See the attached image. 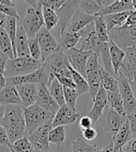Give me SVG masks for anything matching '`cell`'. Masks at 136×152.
<instances>
[{
    "label": "cell",
    "mask_w": 136,
    "mask_h": 152,
    "mask_svg": "<svg viewBox=\"0 0 136 152\" xmlns=\"http://www.w3.org/2000/svg\"><path fill=\"white\" fill-rule=\"evenodd\" d=\"M1 124L7 134L10 143L24 137L26 132L24 110L20 105L6 106V111Z\"/></svg>",
    "instance_id": "6da1fadb"
},
{
    "label": "cell",
    "mask_w": 136,
    "mask_h": 152,
    "mask_svg": "<svg viewBox=\"0 0 136 152\" xmlns=\"http://www.w3.org/2000/svg\"><path fill=\"white\" fill-rule=\"evenodd\" d=\"M24 2L29 4L30 7L26 10L24 19L21 20V25L24 27L28 38H35L44 27L42 6L39 3V0H27Z\"/></svg>",
    "instance_id": "7a4b0ae2"
},
{
    "label": "cell",
    "mask_w": 136,
    "mask_h": 152,
    "mask_svg": "<svg viewBox=\"0 0 136 152\" xmlns=\"http://www.w3.org/2000/svg\"><path fill=\"white\" fill-rule=\"evenodd\" d=\"M43 67L41 60H35L31 57H21L9 59L5 69V77H17L32 73Z\"/></svg>",
    "instance_id": "3957f363"
},
{
    "label": "cell",
    "mask_w": 136,
    "mask_h": 152,
    "mask_svg": "<svg viewBox=\"0 0 136 152\" xmlns=\"http://www.w3.org/2000/svg\"><path fill=\"white\" fill-rule=\"evenodd\" d=\"M42 62L44 69L47 71L50 76V82L53 78H55L56 75L71 77L69 62H68V59L65 56V53L63 50L60 49L59 51L55 52L54 54L45 58Z\"/></svg>",
    "instance_id": "277c9868"
},
{
    "label": "cell",
    "mask_w": 136,
    "mask_h": 152,
    "mask_svg": "<svg viewBox=\"0 0 136 152\" xmlns=\"http://www.w3.org/2000/svg\"><path fill=\"white\" fill-rule=\"evenodd\" d=\"M24 110L27 135L36 130L47 121L54 117V114L39 108L36 105H32L28 108H24Z\"/></svg>",
    "instance_id": "5b68a950"
},
{
    "label": "cell",
    "mask_w": 136,
    "mask_h": 152,
    "mask_svg": "<svg viewBox=\"0 0 136 152\" xmlns=\"http://www.w3.org/2000/svg\"><path fill=\"white\" fill-rule=\"evenodd\" d=\"M98 58L99 57L96 54H93L88 59L86 65V80L89 87V95L92 99L102 86L100 73L101 64L98 61Z\"/></svg>",
    "instance_id": "8992f818"
},
{
    "label": "cell",
    "mask_w": 136,
    "mask_h": 152,
    "mask_svg": "<svg viewBox=\"0 0 136 152\" xmlns=\"http://www.w3.org/2000/svg\"><path fill=\"white\" fill-rule=\"evenodd\" d=\"M52 119H50L33 133L27 135L35 151H50L49 135L52 129Z\"/></svg>",
    "instance_id": "52a82bcc"
},
{
    "label": "cell",
    "mask_w": 136,
    "mask_h": 152,
    "mask_svg": "<svg viewBox=\"0 0 136 152\" xmlns=\"http://www.w3.org/2000/svg\"><path fill=\"white\" fill-rule=\"evenodd\" d=\"M50 82V76L44 67L40 68L32 73H29L22 76H17V77H10L6 78V83L11 85L13 86H19L27 83H35V85H45L48 86Z\"/></svg>",
    "instance_id": "ba28073f"
},
{
    "label": "cell",
    "mask_w": 136,
    "mask_h": 152,
    "mask_svg": "<svg viewBox=\"0 0 136 152\" xmlns=\"http://www.w3.org/2000/svg\"><path fill=\"white\" fill-rule=\"evenodd\" d=\"M65 56L68 59L70 66L75 71L79 72L83 77L86 78V65L88 59L92 57L94 53L92 51H85L78 48H74L65 51Z\"/></svg>",
    "instance_id": "9c48e42d"
},
{
    "label": "cell",
    "mask_w": 136,
    "mask_h": 152,
    "mask_svg": "<svg viewBox=\"0 0 136 152\" xmlns=\"http://www.w3.org/2000/svg\"><path fill=\"white\" fill-rule=\"evenodd\" d=\"M105 110L106 112L103 113L99 120L100 126L103 130L109 132L113 136H115L126 121L127 116L120 115L109 107H106Z\"/></svg>",
    "instance_id": "30bf717a"
},
{
    "label": "cell",
    "mask_w": 136,
    "mask_h": 152,
    "mask_svg": "<svg viewBox=\"0 0 136 152\" xmlns=\"http://www.w3.org/2000/svg\"><path fill=\"white\" fill-rule=\"evenodd\" d=\"M37 41H38L40 50H41V60L47 58L50 55L54 54L55 52L59 51L60 45L58 40H56L54 36L51 34V33L43 27L35 36Z\"/></svg>",
    "instance_id": "8fae6325"
},
{
    "label": "cell",
    "mask_w": 136,
    "mask_h": 152,
    "mask_svg": "<svg viewBox=\"0 0 136 152\" xmlns=\"http://www.w3.org/2000/svg\"><path fill=\"white\" fill-rule=\"evenodd\" d=\"M117 80L118 83L119 94L123 99L125 113L128 116L136 110V98L132 90L130 82L128 81L122 74L118 73L117 75Z\"/></svg>",
    "instance_id": "7c38bea8"
},
{
    "label": "cell",
    "mask_w": 136,
    "mask_h": 152,
    "mask_svg": "<svg viewBox=\"0 0 136 152\" xmlns=\"http://www.w3.org/2000/svg\"><path fill=\"white\" fill-rule=\"evenodd\" d=\"M80 49L85 51H92L94 54H98L103 42H101L99 38L97 37L94 23L88 25L85 29L81 31V38H80Z\"/></svg>",
    "instance_id": "4fadbf2b"
},
{
    "label": "cell",
    "mask_w": 136,
    "mask_h": 152,
    "mask_svg": "<svg viewBox=\"0 0 136 152\" xmlns=\"http://www.w3.org/2000/svg\"><path fill=\"white\" fill-rule=\"evenodd\" d=\"M92 101L93 106L92 110L89 111L88 116L92 119V124H95L100 120V118L103 114L104 110L107 107V92L102 86Z\"/></svg>",
    "instance_id": "5bb4252c"
},
{
    "label": "cell",
    "mask_w": 136,
    "mask_h": 152,
    "mask_svg": "<svg viewBox=\"0 0 136 152\" xmlns=\"http://www.w3.org/2000/svg\"><path fill=\"white\" fill-rule=\"evenodd\" d=\"M37 89H38V93H37V98L35 105L52 114H55L59 110L60 106L50 96L48 87L45 85H37Z\"/></svg>",
    "instance_id": "9a60e30c"
},
{
    "label": "cell",
    "mask_w": 136,
    "mask_h": 152,
    "mask_svg": "<svg viewBox=\"0 0 136 152\" xmlns=\"http://www.w3.org/2000/svg\"><path fill=\"white\" fill-rule=\"evenodd\" d=\"M78 118L79 113L64 104L62 107H60L59 110L54 114V117L52 119V127L72 124Z\"/></svg>",
    "instance_id": "2e32d148"
},
{
    "label": "cell",
    "mask_w": 136,
    "mask_h": 152,
    "mask_svg": "<svg viewBox=\"0 0 136 152\" xmlns=\"http://www.w3.org/2000/svg\"><path fill=\"white\" fill-rule=\"evenodd\" d=\"M96 18L97 17L90 16V15H88L78 10L71 18L65 31L70 33H79L83 29H85L88 25L93 23Z\"/></svg>",
    "instance_id": "e0dca14e"
},
{
    "label": "cell",
    "mask_w": 136,
    "mask_h": 152,
    "mask_svg": "<svg viewBox=\"0 0 136 152\" xmlns=\"http://www.w3.org/2000/svg\"><path fill=\"white\" fill-rule=\"evenodd\" d=\"M124 51L126 57L118 73L122 74L129 82H132L136 79V52L132 48H128Z\"/></svg>",
    "instance_id": "ac0fdd59"
},
{
    "label": "cell",
    "mask_w": 136,
    "mask_h": 152,
    "mask_svg": "<svg viewBox=\"0 0 136 152\" xmlns=\"http://www.w3.org/2000/svg\"><path fill=\"white\" fill-rule=\"evenodd\" d=\"M78 10V1H65L64 4L56 11L59 17V26L61 34H63L75 12Z\"/></svg>",
    "instance_id": "d6986e66"
},
{
    "label": "cell",
    "mask_w": 136,
    "mask_h": 152,
    "mask_svg": "<svg viewBox=\"0 0 136 152\" xmlns=\"http://www.w3.org/2000/svg\"><path fill=\"white\" fill-rule=\"evenodd\" d=\"M19 96L21 100V106L24 108H28L30 106L35 105L37 98V85L35 83H27L16 86Z\"/></svg>",
    "instance_id": "ffe728a7"
},
{
    "label": "cell",
    "mask_w": 136,
    "mask_h": 152,
    "mask_svg": "<svg viewBox=\"0 0 136 152\" xmlns=\"http://www.w3.org/2000/svg\"><path fill=\"white\" fill-rule=\"evenodd\" d=\"M20 105L21 106V100L17 91V88L6 83L5 87L0 90V106Z\"/></svg>",
    "instance_id": "44dd1931"
},
{
    "label": "cell",
    "mask_w": 136,
    "mask_h": 152,
    "mask_svg": "<svg viewBox=\"0 0 136 152\" xmlns=\"http://www.w3.org/2000/svg\"><path fill=\"white\" fill-rule=\"evenodd\" d=\"M132 139V131L130 127V123L128 121V118L124 124L119 129V131L117 133L115 136H113V145H114L115 152H118L119 149L123 148L128 142H130Z\"/></svg>",
    "instance_id": "7402d4cb"
},
{
    "label": "cell",
    "mask_w": 136,
    "mask_h": 152,
    "mask_svg": "<svg viewBox=\"0 0 136 152\" xmlns=\"http://www.w3.org/2000/svg\"><path fill=\"white\" fill-rule=\"evenodd\" d=\"M133 10L132 3L131 0H116L111 5L103 7L101 11L96 15V17H103L111 14H117L120 12Z\"/></svg>",
    "instance_id": "603a6c76"
},
{
    "label": "cell",
    "mask_w": 136,
    "mask_h": 152,
    "mask_svg": "<svg viewBox=\"0 0 136 152\" xmlns=\"http://www.w3.org/2000/svg\"><path fill=\"white\" fill-rule=\"evenodd\" d=\"M108 47H109V53H110V58L113 66V70H114L115 75L117 76L118 74L119 69L121 67L123 60L126 57V53L122 48H120L112 40H109Z\"/></svg>",
    "instance_id": "cb8c5ba5"
},
{
    "label": "cell",
    "mask_w": 136,
    "mask_h": 152,
    "mask_svg": "<svg viewBox=\"0 0 136 152\" xmlns=\"http://www.w3.org/2000/svg\"><path fill=\"white\" fill-rule=\"evenodd\" d=\"M80 38H81V32L70 33V32L64 31L63 34H60L59 40H58L60 48L64 52H65L69 49L75 48L77 44L80 41Z\"/></svg>",
    "instance_id": "d4e9b609"
},
{
    "label": "cell",
    "mask_w": 136,
    "mask_h": 152,
    "mask_svg": "<svg viewBox=\"0 0 136 152\" xmlns=\"http://www.w3.org/2000/svg\"><path fill=\"white\" fill-rule=\"evenodd\" d=\"M16 56H17V58L30 57L29 49H28V36L24 31V27H22L21 24L17 28Z\"/></svg>",
    "instance_id": "484cf974"
},
{
    "label": "cell",
    "mask_w": 136,
    "mask_h": 152,
    "mask_svg": "<svg viewBox=\"0 0 136 152\" xmlns=\"http://www.w3.org/2000/svg\"><path fill=\"white\" fill-rule=\"evenodd\" d=\"M131 12H132V10L120 12V13H117V14H111V15H107V16H103V18L105 21V24H106V26H107L108 32H110L111 30H113L114 28L123 26L127 18L129 17V15L131 14Z\"/></svg>",
    "instance_id": "4316f807"
},
{
    "label": "cell",
    "mask_w": 136,
    "mask_h": 152,
    "mask_svg": "<svg viewBox=\"0 0 136 152\" xmlns=\"http://www.w3.org/2000/svg\"><path fill=\"white\" fill-rule=\"evenodd\" d=\"M47 87L50 96L54 98V100L58 103L60 107L64 106L65 104L64 96V86L60 83V82L56 78H53L49 83Z\"/></svg>",
    "instance_id": "83f0119b"
},
{
    "label": "cell",
    "mask_w": 136,
    "mask_h": 152,
    "mask_svg": "<svg viewBox=\"0 0 136 152\" xmlns=\"http://www.w3.org/2000/svg\"><path fill=\"white\" fill-rule=\"evenodd\" d=\"M100 73H101V85L106 92H119L118 80L114 76H112L105 71L102 65L100 67Z\"/></svg>",
    "instance_id": "f1b7e54d"
},
{
    "label": "cell",
    "mask_w": 136,
    "mask_h": 152,
    "mask_svg": "<svg viewBox=\"0 0 136 152\" xmlns=\"http://www.w3.org/2000/svg\"><path fill=\"white\" fill-rule=\"evenodd\" d=\"M107 107L114 110L122 116H127L125 113L124 103L119 92H107Z\"/></svg>",
    "instance_id": "f546056e"
},
{
    "label": "cell",
    "mask_w": 136,
    "mask_h": 152,
    "mask_svg": "<svg viewBox=\"0 0 136 152\" xmlns=\"http://www.w3.org/2000/svg\"><path fill=\"white\" fill-rule=\"evenodd\" d=\"M69 70L71 72V78L75 83V88L78 91V95L81 96L83 94L89 93V87L86 78L83 77V76L77 71H75L70 66V64H69Z\"/></svg>",
    "instance_id": "4dcf8cb0"
},
{
    "label": "cell",
    "mask_w": 136,
    "mask_h": 152,
    "mask_svg": "<svg viewBox=\"0 0 136 152\" xmlns=\"http://www.w3.org/2000/svg\"><path fill=\"white\" fill-rule=\"evenodd\" d=\"M0 50L10 59H13L15 58L12 43L5 28H0Z\"/></svg>",
    "instance_id": "1f68e13d"
},
{
    "label": "cell",
    "mask_w": 136,
    "mask_h": 152,
    "mask_svg": "<svg viewBox=\"0 0 136 152\" xmlns=\"http://www.w3.org/2000/svg\"><path fill=\"white\" fill-rule=\"evenodd\" d=\"M42 15L44 20V27L49 31L59 24V17L57 13L48 7H42Z\"/></svg>",
    "instance_id": "d6a6232c"
},
{
    "label": "cell",
    "mask_w": 136,
    "mask_h": 152,
    "mask_svg": "<svg viewBox=\"0 0 136 152\" xmlns=\"http://www.w3.org/2000/svg\"><path fill=\"white\" fill-rule=\"evenodd\" d=\"M97 56L100 57L101 60L103 61V69L106 71L109 74H111L112 76H114L115 72H114V70H113V66H112V63H111L108 43H103V44L99 52H98Z\"/></svg>",
    "instance_id": "836d02e7"
},
{
    "label": "cell",
    "mask_w": 136,
    "mask_h": 152,
    "mask_svg": "<svg viewBox=\"0 0 136 152\" xmlns=\"http://www.w3.org/2000/svg\"><path fill=\"white\" fill-rule=\"evenodd\" d=\"M17 19L13 18V17H7V22H6V26L5 30L7 31V34H9L10 39L12 43V47H13V51H14V57L17 58L16 56V37H17Z\"/></svg>",
    "instance_id": "e575fe53"
},
{
    "label": "cell",
    "mask_w": 136,
    "mask_h": 152,
    "mask_svg": "<svg viewBox=\"0 0 136 152\" xmlns=\"http://www.w3.org/2000/svg\"><path fill=\"white\" fill-rule=\"evenodd\" d=\"M94 29L97 37L99 38V40L103 43H108L109 38V32L107 26L105 24V21L103 17H97L94 20Z\"/></svg>",
    "instance_id": "d590c367"
},
{
    "label": "cell",
    "mask_w": 136,
    "mask_h": 152,
    "mask_svg": "<svg viewBox=\"0 0 136 152\" xmlns=\"http://www.w3.org/2000/svg\"><path fill=\"white\" fill-rule=\"evenodd\" d=\"M100 149L95 145H90L83 138L78 137L72 142V152H101Z\"/></svg>",
    "instance_id": "8d00e7d4"
},
{
    "label": "cell",
    "mask_w": 136,
    "mask_h": 152,
    "mask_svg": "<svg viewBox=\"0 0 136 152\" xmlns=\"http://www.w3.org/2000/svg\"><path fill=\"white\" fill-rule=\"evenodd\" d=\"M66 138V132L64 126L52 127L50 132L49 141L55 146H62Z\"/></svg>",
    "instance_id": "74e56055"
},
{
    "label": "cell",
    "mask_w": 136,
    "mask_h": 152,
    "mask_svg": "<svg viewBox=\"0 0 136 152\" xmlns=\"http://www.w3.org/2000/svg\"><path fill=\"white\" fill-rule=\"evenodd\" d=\"M10 152H34V148L30 143L27 135L11 144L10 148Z\"/></svg>",
    "instance_id": "f35d334b"
},
{
    "label": "cell",
    "mask_w": 136,
    "mask_h": 152,
    "mask_svg": "<svg viewBox=\"0 0 136 152\" xmlns=\"http://www.w3.org/2000/svg\"><path fill=\"white\" fill-rule=\"evenodd\" d=\"M78 10L90 16H95L99 13L102 7L97 1H78Z\"/></svg>",
    "instance_id": "ab89813d"
},
{
    "label": "cell",
    "mask_w": 136,
    "mask_h": 152,
    "mask_svg": "<svg viewBox=\"0 0 136 152\" xmlns=\"http://www.w3.org/2000/svg\"><path fill=\"white\" fill-rule=\"evenodd\" d=\"M64 101L67 106H69L70 108L75 110V106H77V101L79 96L78 91L75 88L71 87H65L64 86Z\"/></svg>",
    "instance_id": "60d3db41"
},
{
    "label": "cell",
    "mask_w": 136,
    "mask_h": 152,
    "mask_svg": "<svg viewBox=\"0 0 136 152\" xmlns=\"http://www.w3.org/2000/svg\"><path fill=\"white\" fill-rule=\"evenodd\" d=\"M28 49L30 57L32 58L35 60H41V50L36 37L28 38Z\"/></svg>",
    "instance_id": "b9f144b4"
},
{
    "label": "cell",
    "mask_w": 136,
    "mask_h": 152,
    "mask_svg": "<svg viewBox=\"0 0 136 152\" xmlns=\"http://www.w3.org/2000/svg\"><path fill=\"white\" fill-rule=\"evenodd\" d=\"M10 58H7L4 53L0 50V90L6 86V77H5V69L7 60Z\"/></svg>",
    "instance_id": "7bdbcfd3"
},
{
    "label": "cell",
    "mask_w": 136,
    "mask_h": 152,
    "mask_svg": "<svg viewBox=\"0 0 136 152\" xmlns=\"http://www.w3.org/2000/svg\"><path fill=\"white\" fill-rule=\"evenodd\" d=\"M0 12L4 13L7 17H13V18H16L17 20H20V16L17 12L16 7H7L1 2V0H0Z\"/></svg>",
    "instance_id": "ee69618b"
},
{
    "label": "cell",
    "mask_w": 136,
    "mask_h": 152,
    "mask_svg": "<svg viewBox=\"0 0 136 152\" xmlns=\"http://www.w3.org/2000/svg\"><path fill=\"white\" fill-rule=\"evenodd\" d=\"M82 135H83V138L87 141H92L94 140L97 135H98V133L96 131V129L92 126V127H89V128H87L85 130H82Z\"/></svg>",
    "instance_id": "f6af8a7d"
},
{
    "label": "cell",
    "mask_w": 136,
    "mask_h": 152,
    "mask_svg": "<svg viewBox=\"0 0 136 152\" xmlns=\"http://www.w3.org/2000/svg\"><path fill=\"white\" fill-rule=\"evenodd\" d=\"M0 146L2 147H7V148H10L11 143L9 139V136L5 130V128L0 124Z\"/></svg>",
    "instance_id": "bcb514c9"
},
{
    "label": "cell",
    "mask_w": 136,
    "mask_h": 152,
    "mask_svg": "<svg viewBox=\"0 0 136 152\" xmlns=\"http://www.w3.org/2000/svg\"><path fill=\"white\" fill-rule=\"evenodd\" d=\"M127 118L130 123L132 138H136V110L133 112H132L130 115H128Z\"/></svg>",
    "instance_id": "7dc6e473"
},
{
    "label": "cell",
    "mask_w": 136,
    "mask_h": 152,
    "mask_svg": "<svg viewBox=\"0 0 136 152\" xmlns=\"http://www.w3.org/2000/svg\"><path fill=\"white\" fill-rule=\"evenodd\" d=\"M55 78L60 82V83H61L63 86L75 88V83L71 77H66V76H62V75H56Z\"/></svg>",
    "instance_id": "c3c4849f"
},
{
    "label": "cell",
    "mask_w": 136,
    "mask_h": 152,
    "mask_svg": "<svg viewBox=\"0 0 136 152\" xmlns=\"http://www.w3.org/2000/svg\"><path fill=\"white\" fill-rule=\"evenodd\" d=\"M78 125H79L81 131H82V130H85V129H87V128L92 127L93 124H92V119H90L88 115H86V116H83L80 118Z\"/></svg>",
    "instance_id": "681fc988"
},
{
    "label": "cell",
    "mask_w": 136,
    "mask_h": 152,
    "mask_svg": "<svg viewBox=\"0 0 136 152\" xmlns=\"http://www.w3.org/2000/svg\"><path fill=\"white\" fill-rule=\"evenodd\" d=\"M124 152H136V138H132L123 147Z\"/></svg>",
    "instance_id": "f907efd6"
},
{
    "label": "cell",
    "mask_w": 136,
    "mask_h": 152,
    "mask_svg": "<svg viewBox=\"0 0 136 152\" xmlns=\"http://www.w3.org/2000/svg\"><path fill=\"white\" fill-rule=\"evenodd\" d=\"M136 24V11L135 10H132L131 14L129 15V17L127 18L124 26H131Z\"/></svg>",
    "instance_id": "816d5d0a"
},
{
    "label": "cell",
    "mask_w": 136,
    "mask_h": 152,
    "mask_svg": "<svg viewBox=\"0 0 136 152\" xmlns=\"http://www.w3.org/2000/svg\"><path fill=\"white\" fill-rule=\"evenodd\" d=\"M7 15H5L2 12H0V28H5L6 22H7Z\"/></svg>",
    "instance_id": "f5cc1de1"
},
{
    "label": "cell",
    "mask_w": 136,
    "mask_h": 152,
    "mask_svg": "<svg viewBox=\"0 0 136 152\" xmlns=\"http://www.w3.org/2000/svg\"><path fill=\"white\" fill-rule=\"evenodd\" d=\"M101 152H115L114 150V145H113V142H111L110 144L105 147L104 148H103L101 150Z\"/></svg>",
    "instance_id": "db71d44e"
},
{
    "label": "cell",
    "mask_w": 136,
    "mask_h": 152,
    "mask_svg": "<svg viewBox=\"0 0 136 152\" xmlns=\"http://www.w3.org/2000/svg\"><path fill=\"white\" fill-rule=\"evenodd\" d=\"M130 85H131V87H132V90L134 94V96L136 98V79H134L133 81L130 82Z\"/></svg>",
    "instance_id": "11a10c76"
},
{
    "label": "cell",
    "mask_w": 136,
    "mask_h": 152,
    "mask_svg": "<svg viewBox=\"0 0 136 152\" xmlns=\"http://www.w3.org/2000/svg\"><path fill=\"white\" fill-rule=\"evenodd\" d=\"M5 111H6V107H4V106H0V124H1V121L4 118Z\"/></svg>",
    "instance_id": "9f6ffc18"
},
{
    "label": "cell",
    "mask_w": 136,
    "mask_h": 152,
    "mask_svg": "<svg viewBox=\"0 0 136 152\" xmlns=\"http://www.w3.org/2000/svg\"><path fill=\"white\" fill-rule=\"evenodd\" d=\"M132 7H133V10H135V11H136V0H132Z\"/></svg>",
    "instance_id": "6f0895ef"
},
{
    "label": "cell",
    "mask_w": 136,
    "mask_h": 152,
    "mask_svg": "<svg viewBox=\"0 0 136 152\" xmlns=\"http://www.w3.org/2000/svg\"><path fill=\"white\" fill-rule=\"evenodd\" d=\"M131 48H132V49H133V50H134V51L136 52V40L134 41V43H133V45H132V47H131Z\"/></svg>",
    "instance_id": "680465c9"
},
{
    "label": "cell",
    "mask_w": 136,
    "mask_h": 152,
    "mask_svg": "<svg viewBox=\"0 0 136 152\" xmlns=\"http://www.w3.org/2000/svg\"><path fill=\"white\" fill-rule=\"evenodd\" d=\"M34 152H51V151H34Z\"/></svg>",
    "instance_id": "91938a15"
},
{
    "label": "cell",
    "mask_w": 136,
    "mask_h": 152,
    "mask_svg": "<svg viewBox=\"0 0 136 152\" xmlns=\"http://www.w3.org/2000/svg\"><path fill=\"white\" fill-rule=\"evenodd\" d=\"M118 152H124V151H123V149L121 148V149H119V150H118Z\"/></svg>",
    "instance_id": "94428289"
}]
</instances>
